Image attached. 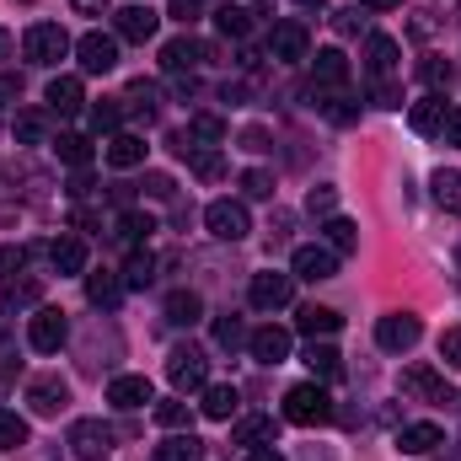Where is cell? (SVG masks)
<instances>
[{
	"label": "cell",
	"instance_id": "obj_1",
	"mask_svg": "<svg viewBox=\"0 0 461 461\" xmlns=\"http://www.w3.org/2000/svg\"><path fill=\"white\" fill-rule=\"evenodd\" d=\"M285 419H290V424H301V429L328 424V419H333V397H328V386H317V381L290 386V392H285Z\"/></svg>",
	"mask_w": 461,
	"mask_h": 461
},
{
	"label": "cell",
	"instance_id": "obj_2",
	"mask_svg": "<svg viewBox=\"0 0 461 461\" xmlns=\"http://www.w3.org/2000/svg\"><path fill=\"white\" fill-rule=\"evenodd\" d=\"M402 392H408L413 402H429V408L456 402V392H451L446 370H435V365H402Z\"/></svg>",
	"mask_w": 461,
	"mask_h": 461
},
{
	"label": "cell",
	"instance_id": "obj_3",
	"mask_svg": "<svg viewBox=\"0 0 461 461\" xmlns=\"http://www.w3.org/2000/svg\"><path fill=\"white\" fill-rule=\"evenodd\" d=\"M167 381L177 386V392H204L210 386V359H204V348L194 344H177L167 354Z\"/></svg>",
	"mask_w": 461,
	"mask_h": 461
},
{
	"label": "cell",
	"instance_id": "obj_4",
	"mask_svg": "<svg viewBox=\"0 0 461 461\" xmlns=\"http://www.w3.org/2000/svg\"><path fill=\"white\" fill-rule=\"evenodd\" d=\"M22 54H27L32 65H59V59L70 54V32H65L59 22H32L27 38H22Z\"/></svg>",
	"mask_w": 461,
	"mask_h": 461
},
{
	"label": "cell",
	"instance_id": "obj_5",
	"mask_svg": "<svg viewBox=\"0 0 461 461\" xmlns=\"http://www.w3.org/2000/svg\"><path fill=\"white\" fill-rule=\"evenodd\" d=\"M70 451H76V461H108L113 456V429L103 419H76L70 424Z\"/></svg>",
	"mask_w": 461,
	"mask_h": 461
},
{
	"label": "cell",
	"instance_id": "obj_6",
	"mask_svg": "<svg viewBox=\"0 0 461 461\" xmlns=\"http://www.w3.org/2000/svg\"><path fill=\"white\" fill-rule=\"evenodd\" d=\"M204 226H210L215 241H241V236L252 230V215H247L241 199H215V204L204 210Z\"/></svg>",
	"mask_w": 461,
	"mask_h": 461
},
{
	"label": "cell",
	"instance_id": "obj_7",
	"mask_svg": "<svg viewBox=\"0 0 461 461\" xmlns=\"http://www.w3.org/2000/svg\"><path fill=\"white\" fill-rule=\"evenodd\" d=\"M65 339H70L65 312H59V306H38V312H32V322H27V344L38 348V354H59Z\"/></svg>",
	"mask_w": 461,
	"mask_h": 461
},
{
	"label": "cell",
	"instance_id": "obj_8",
	"mask_svg": "<svg viewBox=\"0 0 461 461\" xmlns=\"http://www.w3.org/2000/svg\"><path fill=\"white\" fill-rule=\"evenodd\" d=\"M290 295H295V274H252V285H247V301H252V312H279V306H290Z\"/></svg>",
	"mask_w": 461,
	"mask_h": 461
},
{
	"label": "cell",
	"instance_id": "obj_9",
	"mask_svg": "<svg viewBox=\"0 0 461 461\" xmlns=\"http://www.w3.org/2000/svg\"><path fill=\"white\" fill-rule=\"evenodd\" d=\"M419 339H424V322L413 312H392V317L375 322V344L386 348V354H408Z\"/></svg>",
	"mask_w": 461,
	"mask_h": 461
},
{
	"label": "cell",
	"instance_id": "obj_10",
	"mask_svg": "<svg viewBox=\"0 0 461 461\" xmlns=\"http://www.w3.org/2000/svg\"><path fill=\"white\" fill-rule=\"evenodd\" d=\"M76 59H81L86 76H108L118 65V38L113 32H86V38L76 43Z\"/></svg>",
	"mask_w": 461,
	"mask_h": 461
},
{
	"label": "cell",
	"instance_id": "obj_11",
	"mask_svg": "<svg viewBox=\"0 0 461 461\" xmlns=\"http://www.w3.org/2000/svg\"><path fill=\"white\" fill-rule=\"evenodd\" d=\"M156 27H161V16L150 5H123V11H113V38H123V43H150Z\"/></svg>",
	"mask_w": 461,
	"mask_h": 461
},
{
	"label": "cell",
	"instance_id": "obj_12",
	"mask_svg": "<svg viewBox=\"0 0 461 461\" xmlns=\"http://www.w3.org/2000/svg\"><path fill=\"white\" fill-rule=\"evenodd\" d=\"M268 54H274V59H285V65L312 59V32H306L301 22H279V27L268 32Z\"/></svg>",
	"mask_w": 461,
	"mask_h": 461
},
{
	"label": "cell",
	"instance_id": "obj_13",
	"mask_svg": "<svg viewBox=\"0 0 461 461\" xmlns=\"http://www.w3.org/2000/svg\"><path fill=\"white\" fill-rule=\"evenodd\" d=\"M210 59V49L194 38V32H183V38H172V43H161V65L172 70V76H183V70H199Z\"/></svg>",
	"mask_w": 461,
	"mask_h": 461
},
{
	"label": "cell",
	"instance_id": "obj_14",
	"mask_svg": "<svg viewBox=\"0 0 461 461\" xmlns=\"http://www.w3.org/2000/svg\"><path fill=\"white\" fill-rule=\"evenodd\" d=\"M290 268H295V279H333L339 274V252L333 247H295V258H290Z\"/></svg>",
	"mask_w": 461,
	"mask_h": 461
},
{
	"label": "cell",
	"instance_id": "obj_15",
	"mask_svg": "<svg viewBox=\"0 0 461 461\" xmlns=\"http://www.w3.org/2000/svg\"><path fill=\"white\" fill-rule=\"evenodd\" d=\"M27 402H32L38 419H54V413L70 402V386H65L59 375H38V381H27Z\"/></svg>",
	"mask_w": 461,
	"mask_h": 461
},
{
	"label": "cell",
	"instance_id": "obj_16",
	"mask_svg": "<svg viewBox=\"0 0 461 461\" xmlns=\"http://www.w3.org/2000/svg\"><path fill=\"white\" fill-rule=\"evenodd\" d=\"M49 263H54L59 279L86 274V241H81V236H54V241H49Z\"/></svg>",
	"mask_w": 461,
	"mask_h": 461
},
{
	"label": "cell",
	"instance_id": "obj_17",
	"mask_svg": "<svg viewBox=\"0 0 461 461\" xmlns=\"http://www.w3.org/2000/svg\"><path fill=\"white\" fill-rule=\"evenodd\" d=\"M440 446H446L440 424H402V429H397V451H402V456H429V451H440Z\"/></svg>",
	"mask_w": 461,
	"mask_h": 461
},
{
	"label": "cell",
	"instance_id": "obj_18",
	"mask_svg": "<svg viewBox=\"0 0 461 461\" xmlns=\"http://www.w3.org/2000/svg\"><path fill=\"white\" fill-rule=\"evenodd\" d=\"M247 348H252L258 365H285V359H290V333H285V328H258V333L247 339Z\"/></svg>",
	"mask_w": 461,
	"mask_h": 461
},
{
	"label": "cell",
	"instance_id": "obj_19",
	"mask_svg": "<svg viewBox=\"0 0 461 461\" xmlns=\"http://www.w3.org/2000/svg\"><path fill=\"white\" fill-rule=\"evenodd\" d=\"M108 402L134 413V408L156 402V392H150V381H145V375H113V386H108Z\"/></svg>",
	"mask_w": 461,
	"mask_h": 461
},
{
	"label": "cell",
	"instance_id": "obj_20",
	"mask_svg": "<svg viewBox=\"0 0 461 461\" xmlns=\"http://www.w3.org/2000/svg\"><path fill=\"white\" fill-rule=\"evenodd\" d=\"M43 97H49V113H59V118L86 108V92H81V81H76V76H54Z\"/></svg>",
	"mask_w": 461,
	"mask_h": 461
},
{
	"label": "cell",
	"instance_id": "obj_21",
	"mask_svg": "<svg viewBox=\"0 0 461 461\" xmlns=\"http://www.w3.org/2000/svg\"><path fill=\"white\" fill-rule=\"evenodd\" d=\"M397 38H386V32H370V43H365V70H370V81L375 76H392L397 70Z\"/></svg>",
	"mask_w": 461,
	"mask_h": 461
},
{
	"label": "cell",
	"instance_id": "obj_22",
	"mask_svg": "<svg viewBox=\"0 0 461 461\" xmlns=\"http://www.w3.org/2000/svg\"><path fill=\"white\" fill-rule=\"evenodd\" d=\"M38 295H43V285L32 279V274H11L5 285H0V312H22V306H38Z\"/></svg>",
	"mask_w": 461,
	"mask_h": 461
},
{
	"label": "cell",
	"instance_id": "obj_23",
	"mask_svg": "<svg viewBox=\"0 0 461 461\" xmlns=\"http://www.w3.org/2000/svg\"><path fill=\"white\" fill-rule=\"evenodd\" d=\"M295 328H301L306 339H328V333H339V328H344V317H339L333 306H317V301H312V306H301Z\"/></svg>",
	"mask_w": 461,
	"mask_h": 461
},
{
	"label": "cell",
	"instance_id": "obj_24",
	"mask_svg": "<svg viewBox=\"0 0 461 461\" xmlns=\"http://www.w3.org/2000/svg\"><path fill=\"white\" fill-rule=\"evenodd\" d=\"M86 301H92L97 312H113L118 301H123V279H118V274H108V268L86 274Z\"/></svg>",
	"mask_w": 461,
	"mask_h": 461
},
{
	"label": "cell",
	"instance_id": "obj_25",
	"mask_svg": "<svg viewBox=\"0 0 461 461\" xmlns=\"http://www.w3.org/2000/svg\"><path fill=\"white\" fill-rule=\"evenodd\" d=\"M446 97H419L413 108H408V129L413 134H440V123H446Z\"/></svg>",
	"mask_w": 461,
	"mask_h": 461
},
{
	"label": "cell",
	"instance_id": "obj_26",
	"mask_svg": "<svg viewBox=\"0 0 461 461\" xmlns=\"http://www.w3.org/2000/svg\"><path fill=\"white\" fill-rule=\"evenodd\" d=\"M312 76H317V86H348V59L339 54V49H322L317 59H312Z\"/></svg>",
	"mask_w": 461,
	"mask_h": 461
},
{
	"label": "cell",
	"instance_id": "obj_27",
	"mask_svg": "<svg viewBox=\"0 0 461 461\" xmlns=\"http://www.w3.org/2000/svg\"><path fill=\"white\" fill-rule=\"evenodd\" d=\"M199 317H204V301H199L194 290H172V295H167V322H172V328H194Z\"/></svg>",
	"mask_w": 461,
	"mask_h": 461
},
{
	"label": "cell",
	"instance_id": "obj_28",
	"mask_svg": "<svg viewBox=\"0 0 461 461\" xmlns=\"http://www.w3.org/2000/svg\"><path fill=\"white\" fill-rule=\"evenodd\" d=\"M140 161H145V140H140V134H113V140H108V167L129 172V167H140Z\"/></svg>",
	"mask_w": 461,
	"mask_h": 461
},
{
	"label": "cell",
	"instance_id": "obj_29",
	"mask_svg": "<svg viewBox=\"0 0 461 461\" xmlns=\"http://www.w3.org/2000/svg\"><path fill=\"white\" fill-rule=\"evenodd\" d=\"M199 408H204V419H221V424H226L230 413L241 408V392L226 386V381H221V386H204V402H199Z\"/></svg>",
	"mask_w": 461,
	"mask_h": 461
},
{
	"label": "cell",
	"instance_id": "obj_30",
	"mask_svg": "<svg viewBox=\"0 0 461 461\" xmlns=\"http://www.w3.org/2000/svg\"><path fill=\"white\" fill-rule=\"evenodd\" d=\"M118 103H123V113H140L145 123H150V118H156V108H161V92H156L150 81H134Z\"/></svg>",
	"mask_w": 461,
	"mask_h": 461
},
{
	"label": "cell",
	"instance_id": "obj_31",
	"mask_svg": "<svg viewBox=\"0 0 461 461\" xmlns=\"http://www.w3.org/2000/svg\"><path fill=\"white\" fill-rule=\"evenodd\" d=\"M150 461H204V440H194V435H172V440H161Z\"/></svg>",
	"mask_w": 461,
	"mask_h": 461
},
{
	"label": "cell",
	"instance_id": "obj_32",
	"mask_svg": "<svg viewBox=\"0 0 461 461\" xmlns=\"http://www.w3.org/2000/svg\"><path fill=\"white\" fill-rule=\"evenodd\" d=\"M306 365H312V375H322V381H339V375H344L339 348H333V344H317V339H312V348H306Z\"/></svg>",
	"mask_w": 461,
	"mask_h": 461
},
{
	"label": "cell",
	"instance_id": "obj_33",
	"mask_svg": "<svg viewBox=\"0 0 461 461\" xmlns=\"http://www.w3.org/2000/svg\"><path fill=\"white\" fill-rule=\"evenodd\" d=\"M150 230H156V221H150V215L123 210V215H118V226H113V236H118V241H129V247H140V241H150Z\"/></svg>",
	"mask_w": 461,
	"mask_h": 461
},
{
	"label": "cell",
	"instance_id": "obj_34",
	"mask_svg": "<svg viewBox=\"0 0 461 461\" xmlns=\"http://www.w3.org/2000/svg\"><path fill=\"white\" fill-rule=\"evenodd\" d=\"M150 279H156V258L134 247V252H129V263H123V290H145Z\"/></svg>",
	"mask_w": 461,
	"mask_h": 461
},
{
	"label": "cell",
	"instance_id": "obj_35",
	"mask_svg": "<svg viewBox=\"0 0 461 461\" xmlns=\"http://www.w3.org/2000/svg\"><path fill=\"white\" fill-rule=\"evenodd\" d=\"M230 440L236 446H274V419H241L230 429Z\"/></svg>",
	"mask_w": 461,
	"mask_h": 461
},
{
	"label": "cell",
	"instance_id": "obj_36",
	"mask_svg": "<svg viewBox=\"0 0 461 461\" xmlns=\"http://www.w3.org/2000/svg\"><path fill=\"white\" fill-rule=\"evenodd\" d=\"M435 204L440 210H451V215H461V172H435Z\"/></svg>",
	"mask_w": 461,
	"mask_h": 461
},
{
	"label": "cell",
	"instance_id": "obj_37",
	"mask_svg": "<svg viewBox=\"0 0 461 461\" xmlns=\"http://www.w3.org/2000/svg\"><path fill=\"white\" fill-rule=\"evenodd\" d=\"M156 424L161 429H188L194 424V408L183 397H167V402H156Z\"/></svg>",
	"mask_w": 461,
	"mask_h": 461
},
{
	"label": "cell",
	"instance_id": "obj_38",
	"mask_svg": "<svg viewBox=\"0 0 461 461\" xmlns=\"http://www.w3.org/2000/svg\"><path fill=\"white\" fill-rule=\"evenodd\" d=\"M215 27H221L226 38H247V32H252V11H247V5H221V11H215Z\"/></svg>",
	"mask_w": 461,
	"mask_h": 461
},
{
	"label": "cell",
	"instance_id": "obj_39",
	"mask_svg": "<svg viewBox=\"0 0 461 461\" xmlns=\"http://www.w3.org/2000/svg\"><path fill=\"white\" fill-rule=\"evenodd\" d=\"M54 156H59L65 167H86V161H92V145H86L81 134H59V140H54Z\"/></svg>",
	"mask_w": 461,
	"mask_h": 461
},
{
	"label": "cell",
	"instance_id": "obj_40",
	"mask_svg": "<svg viewBox=\"0 0 461 461\" xmlns=\"http://www.w3.org/2000/svg\"><path fill=\"white\" fill-rule=\"evenodd\" d=\"M322 230H328V247H333V252H354V247H359V226L344 221V215H333Z\"/></svg>",
	"mask_w": 461,
	"mask_h": 461
},
{
	"label": "cell",
	"instance_id": "obj_41",
	"mask_svg": "<svg viewBox=\"0 0 461 461\" xmlns=\"http://www.w3.org/2000/svg\"><path fill=\"white\" fill-rule=\"evenodd\" d=\"M22 446H27V419L0 408V451H22Z\"/></svg>",
	"mask_w": 461,
	"mask_h": 461
},
{
	"label": "cell",
	"instance_id": "obj_42",
	"mask_svg": "<svg viewBox=\"0 0 461 461\" xmlns=\"http://www.w3.org/2000/svg\"><path fill=\"white\" fill-rule=\"evenodd\" d=\"M188 134H194V140H210V145H221V140H226V118H215V113H194Z\"/></svg>",
	"mask_w": 461,
	"mask_h": 461
},
{
	"label": "cell",
	"instance_id": "obj_43",
	"mask_svg": "<svg viewBox=\"0 0 461 461\" xmlns=\"http://www.w3.org/2000/svg\"><path fill=\"white\" fill-rule=\"evenodd\" d=\"M11 129H16V140H22V145H38V140L49 134V118H43V113H16Z\"/></svg>",
	"mask_w": 461,
	"mask_h": 461
},
{
	"label": "cell",
	"instance_id": "obj_44",
	"mask_svg": "<svg viewBox=\"0 0 461 461\" xmlns=\"http://www.w3.org/2000/svg\"><path fill=\"white\" fill-rule=\"evenodd\" d=\"M194 172H199L204 183H221V177H226V161H221V150H204V145H199V150H194Z\"/></svg>",
	"mask_w": 461,
	"mask_h": 461
},
{
	"label": "cell",
	"instance_id": "obj_45",
	"mask_svg": "<svg viewBox=\"0 0 461 461\" xmlns=\"http://www.w3.org/2000/svg\"><path fill=\"white\" fill-rule=\"evenodd\" d=\"M241 194L247 199H274V172H263V167L241 172Z\"/></svg>",
	"mask_w": 461,
	"mask_h": 461
},
{
	"label": "cell",
	"instance_id": "obj_46",
	"mask_svg": "<svg viewBox=\"0 0 461 461\" xmlns=\"http://www.w3.org/2000/svg\"><path fill=\"white\" fill-rule=\"evenodd\" d=\"M123 123V103H92V129L97 134H113Z\"/></svg>",
	"mask_w": 461,
	"mask_h": 461
},
{
	"label": "cell",
	"instance_id": "obj_47",
	"mask_svg": "<svg viewBox=\"0 0 461 461\" xmlns=\"http://www.w3.org/2000/svg\"><path fill=\"white\" fill-rule=\"evenodd\" d=\"M370 97H375L381 108H402V86H397L392 76H375V81H370Z\"/></svg>",
	"mask_w": 461,
	"mask_h": 461
},
{
	"label": "cell",
	"instance_id": "obj_48",
	"mask_svg": "<svg viewBox=\"0 0 461 461\" xmlns=\"http://www.w3.org/2000/svg\"><path fill=\"white\" fill-rule=\"evenodd\" d=\"M215 344L221 348H241L247 344V328H241L236 317H221V322H215Z\"/></svg>",
	"mask_w": 461,
	"mask_h": 461
},
{
	"label": "cell",
	"instance_id": "obj_49",
	"mask_svg": "<svg viewBox=\"0 0 461 461\" xmlns=\"http://www.w3.org/2000/svg\"><path fill=\"white\" fill-rule=\"evenodd\" d=\"M440 359H446L451 370H461V328H446V333H440Z\"/></svg>",
	"mask_w": 461,
	"mask_h": 461
},
{
	"label": "cell",
	"instance_id": "obj_50",
	"mask_svg": "<svg viewBox=\"0 0 461 461\" xmlns=\"http://www.w3.org/2000/svg\"><path fill=\"white\" fill-rule=\"evenodd\" d=\"M333 27H339L344 38H354V32H365V16H359V5H348V11H333Z\"/></svg>",
	"mask_w": 461,
	"mask_h": 461
},
{
	"label": "cell",
	"instance_id": "obj_51",
	"mask_svg": "<svg viewBox=\"0 0 461 461\" xmlns=\"http://www.w3.org/2000/svg\"><path fill=\"white\" fill-rule=\"evenodd\" d=\"M333 204H339V194H333L328 183H322V188H312V199H306V210H312V215H333Z\"/></svg>",
	"mask_w": 461,
	"mask_h": 461
},
{
	"label": "cell",
	"instance_id": "obj_52",
	"mask_svg": "<svg viewBox=\"0 0 461 461\" xmlns=\"http://www.w3.org/2000/svg\"><path fill=\"white\" fill-rule=\"evenodd\" d=\"M172 22H183V27H194L199 22V0H172V11H167Z\"/></svg>",
	"mask_w": 461,
	"mask_h": 461
},
{
	"label": "cell",
	"instance_id": "obj_53",
	"mask_svg": "<svg viewBox=\"0 0 461 461\" xmlns=\"http://www.w3.org/2000/svg\"><path fill=\"white\" fill-rule=\"evenodd\" d=\"M424 81H429V86H446V81H451V70H446L440 59H424Z\"/></svg>",
	"mask_w": 461,
	"mask_h": 461
},
{
	"label": "cell",
	"instance_id": "obj_54",
	"mask_svg": "<svg viewBox=\"0 0 461 461\" xmlns=\"http://www.w3.org/2000/svg\"><path fill=\"white\" fill-rule=\"evenodd\" d=\"M440 134H446L451 145H461V108H451V113H446V123H440Z\"/></svg>",
	"mask_w": 461,
	"mask_h": 461
},
{
	"label": "cell",
	"instance_id": "obj_55",
	"mask_svg": "<svg viewBox=\"0 0 461 461\" xmlns=\"http://www.w3.org/2000/svg\"><path fill=\"white\" fill-rule=\"evenodd\" d=\"M70 5H76L81 16H108V5H113V0H70Z\"/></svg>",
	"mask_w": 461,
	"mask_h": 461
},
{
	"label": "cell",
	"instance_id": "obj_56",
	"mask_svg": "<svg viewBox=\"0 0 461 461\" xmlns=\"http://www.w3.org/2000/svg\"><path fill=\"white\" fill-rule=\"evenodd\" d=\"M247 461H285L279 446H247Z\"/></svg>",
	"mask_w": 461,
	"mask_h": 461
},
{
	"label": "cell",
	"instance_id": "obj_57",
	"mask_svg": "<svg viewBox=\"0 0 461 461\" xmlns=\"http://www.w3.org/2000/svg\"><path fill=\"white\" fill-rule=\"evenodd\" d=\"M11 49H16V38H11V32H0V59H5Z\"/></svg>",
	"mask_w": 461,
	"mask_h": 461
},
{
	"label": "cell",
	"instance_id": "obj_58",
	"mask_svg": "<svg viewBox=\"0 0 461 461\" xmlns=\"http://www.w3.org/2000/svg\"><path fill=\"white\" fill-rule=\"evenodd\" d=\"M359 5H375V11H392V5H402V0H359Z\"/></svg>",
	"mask_w": 461,
	"mask_h": 461
},
{
	"label": "cell",
	"instance_id": "obj_59",
	"mask_svg": "<svg viewBox=\"0 0 461 461\" xmlns=\"http://www.w3.org/2000/svg\"><path fill=\"white\" fill-rule=\"evenodd\" d=\"M295 5H328V0H295Z\"/></svg>",
	"mask_w": 461,
	"mask_h": 461
},
{
	"label": "cell",
	"instance_id": "obj_60",
	"mask_svg": "<svg viewBox=\"0 0 461 461\" xmlns=\"http://www.w3.org/2000/svg\"><path fill=\"white\" fill-rule=\"evenodd\" d=\"M22 5H27V0H22Z\"/></svg>",
	"mask_w": 461,
	"mask_h": 461
}]
</instances>
